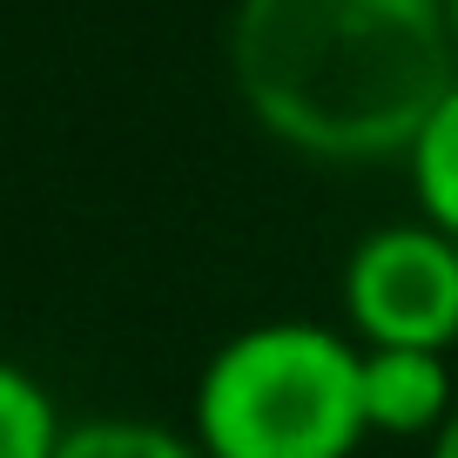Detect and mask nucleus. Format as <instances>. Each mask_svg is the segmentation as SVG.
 I'll use <instances>...</instances> for the list:
<instances>
[{
	"label": "nucleus",
	"mask_w": 458,
	"mask_h": 458,
	"mask_svg": "<svg viewBox=\"0 0 458 458\" xmlns=\"http://www.w3.org/2000/svg\"><path fill=\"white\" fill-rule=\"evenodd\" d=\"M337 330L358 351H458V243L445 229L377 223L344 250Z\"/></svg>",
	"instance_id": "7ed1b4c3"
},
{
	"label": "nucleus",
	"mask_w": 458,
	"mask_h": 458,
	"mask_svg": "<svg viewBox=\"0 0 458 458\" xmlns=\"http://www.w3.org/2000/svg\"><path fill=\"white\" fill-rule=\"evenodd\" d=\"M404 182H411L418 223L445 229L458 243V81L431 101V114L418 122L411 148H404Z\"/></svg>",
	"instance_id": "39448f33"
},
{
	"label": "nucleus",
	"mask_w": 458,
	"mask_h": 458,
	"mask_svg": "<svg viewBox=\"0 0 458 458\" xmlns=\"http://www.w3.org/2000/svg\"><path fill=\"white\" fill-rule=\"evenodd\" d=\"M55 458H202V452L182 425L101 411V418H68V438H61Z\"/></svg>",
	"instance_id": "0eeeda50"
},
{
	"label": "nucleus",
	"mask_w": 458,
	"mask_h": 458,
	"mask_svg": "<svg viewBox=\"0 0 458 458\" xmlns=\"http://www.w3.org/2000/svg\"><path fill=\"white\" fill-rule=\"evenodd\" d=\"M68 438V411L21 358H0V458H55Z\"/></svg>",
	"instance_id": "423d86ee"
},
{
	"label": "nucleus",
	"mask_w": 458,
	"mask_h": 458,
	"mask_svg": "<svg viewBox=\"0 0 458 458\" xmlns=\"http://www.w3.org/2000/svg\"><path fill=\"white\" fill-rule=\"evenodd\" d=\"M438 14H445V41H452V55H458V0H438Z\"/></svg>",
	"instance_id": "1a4fd4ad"
},
{
	"label": "nucleus",
	"mask_w": 458,
	"mask_h": 458,
	"mask_svg": "<svg viewBox=\"0 0 458 458\" xmlns=\"http://www.w3.org/2000/svg\"><path fill=\"white\" fill-rule=\"evenodd\" d=\"M223 55L250 122L324 169L404 162L458 81L438 0H236Z\"/></svg>",
	"instance_id": "f257e3e1"
},
{
	"label": "nucleus",
	"mask_w": 458,
	"mask_h": 458,
	"mask_svg": "<svg viewBox=\"0 0 458 458\" xmlns=\"http://www.w3.org/2000/svg\"><path fill=\"white\" fill-rule=\"evenodd\" d=\"M358 344L317 317H257L196 371L189 438L202 458H358Z\"/></svg>",
	"instance_id": "f03ea898"
},
{
	"label": "nucleus",
	"mask_w": 458,
	"mask_h": 458,
	"mask_svg": "<svg viewBox=\"0 0 458 458\" xmlns=\"http://www.w3.org/2000/svg\"><path fill=\"white\" fill-rule=\"evenodd\" d=\"M425 458H458V411L445 418V431H438V438L425 445Z\"/></svg>",
	"instance_id": "6e6552de"
},
{
	"label": "nucleus",
	"mask_w": 458,
	"mask_h": 458,
	"mask_svg": "<svg viewBox=\"0 0 458 458\" xmlns=\"http://www.w3.org/2000/svg\"><path fill=\"white\" fill-rule=\"evenodd\" d=\"M358 404L364 431L385 445H431L458 411L452 358L438 351H364L358 358Z\"/></svg>",
	"instance_id": "20e7f679"
}]
</instances>
